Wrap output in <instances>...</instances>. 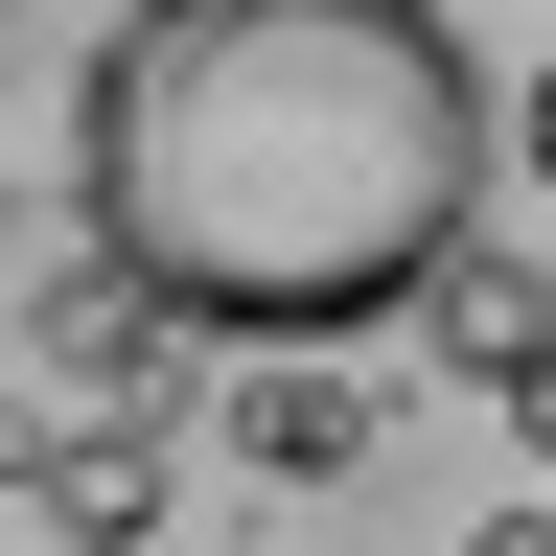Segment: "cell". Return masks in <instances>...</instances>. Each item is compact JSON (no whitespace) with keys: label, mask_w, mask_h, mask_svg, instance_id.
I'll return each instance as SVG.
<instances>
[{"label":"cell","mask_w":556,"mask_h":556,"mask_svg":"<svg viewBox=\"0 0 556 556\" xmlns=\"http://www.w3.org/2000/svg\"><path fill=\"white\" fill-rule=\"evenodd\" d=\"M510 441H533V464H556V348H533V371H510Z\"/></svg>","instance_id":"cell-5"},{"label":"cell","mask_w":556,"mask_h":556,"mask_svg":"<svg viewBox=\"0 0 556 556\" xmlns=\"http://www.w3.org/2000/svg\"><path fill=\"white\" fill-rule=\"evenodd\" d=\"M47 510H70V533H93V556H139V533H163V510H186V486H163V441H116V417H93V441H70V464H47Z\"/></svg>","instance_id":"cell-4"},{"label":"cell","mask_w":556,"mask_h":556,"mask_svg":"<svg viewBox=\"0 0 556 556\" xmlns=\"http://www.w3.org/2000/svg\"><path fill=\"white\" fill-rule=\"evenodd\" d=\"M232 441H255L278 486H325V464H371V394H348V371H302V348H278V394L232 417Z\"/></svg>","instance_id":"cell-3"},{"label":"cell","mask_w":556,"mask_h":556,"mask_svg":"<svg viewBox=\"0 0 556 556\" xmlns=\"http://www.w3.org/2000/svg\"><path fill=\"white\" fill-rule=\"evenodd\" d=\"M510 163H533V186H556V70H533V93H510Z\"/></svg>","instance_id":"cell-6"},{"label":"cell","mask_w":556,"mask_h":556,"mask_svg":"<svg viewBox=\"0 0 556 556\" xmlns=\"http://www.w3.org/2000/svg\"><path fill=\"white\" fill-rule=\"evenodd\" d=\"M232 556H255V533H232Z\"/></svg>","instance_id":"cell-8"},{"label":"cell","mask_w":556,"mask_h":556,"mask_svg":"<svg viewBox=\"0 0 556 556\" xmlns=\"http://www.w3.org/2000/svg\"><path fill=\"white\" fill-rule=\"evenodd\" d=\"M464 556H556V510H486V533H464Z\"/></svg>","instance_id":"cell-7"},{"label":"cell","mask_w":556,"mask_h":556,"mask_svg":"<svg viewBox=\"0 0 556 556\" xmlns=\"http://www.w3.org/2000/svg\"><path fill=\"white\" fill-rule=\"evenodd\" d=\"M417 325H441V371H486V394H510V371H533V348H556V278H533V255H486V232H464L441 278H417Z\"/></svg>","instance_id":"cell-2"},{"label":"cell","mask_w":556,"mask_h":556,"mask_svg":"<svg viewBox=\"0 0 556 556\" xmlns=\"http://www.w3.org/2000/svg\"><path fill=\"white\" fill-rule=\"evenodd\" d=\"M510 93L441 0H139L70 93V208L186 348H348L486 232Z\"/></svg>","instance_id":"cell-1"}]
</instances>
